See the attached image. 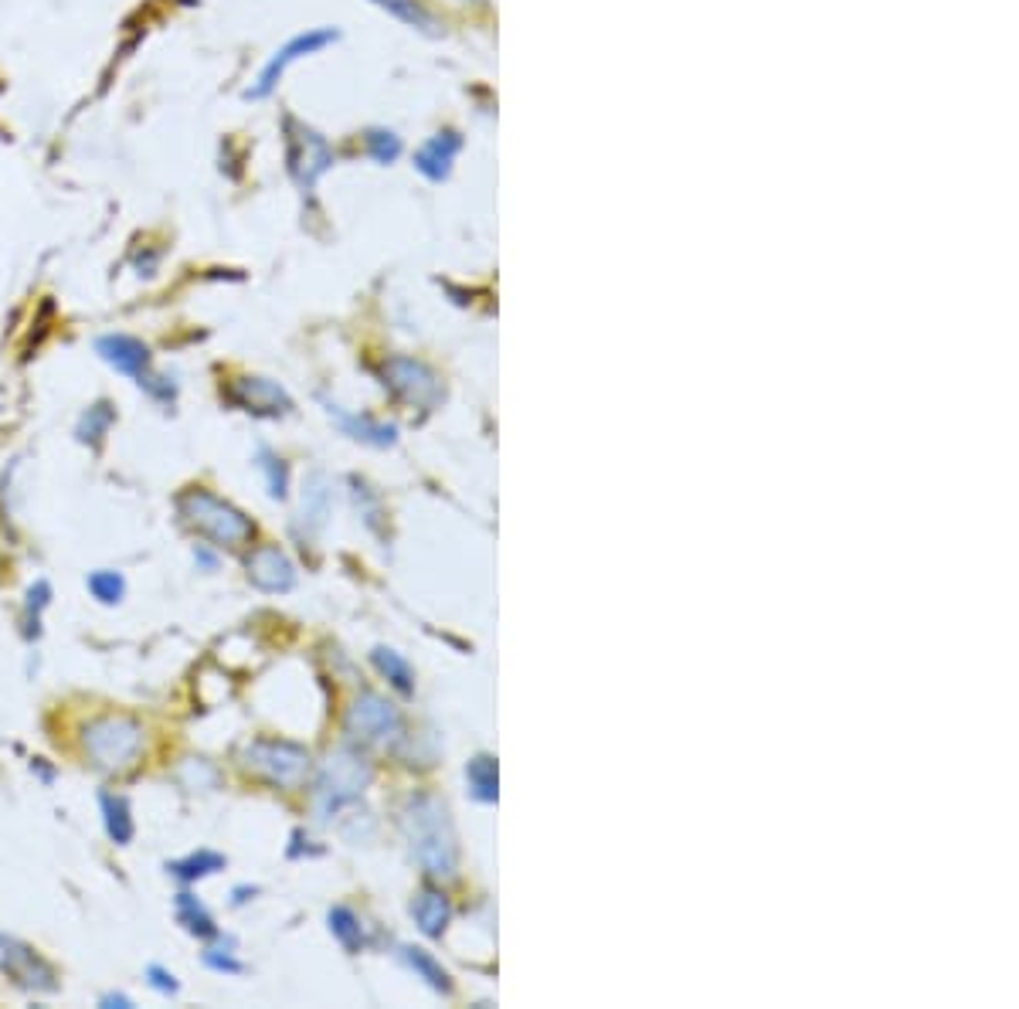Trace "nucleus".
<instances>
[{
  "instance_id": "obj_1",
  "label": "nucleus",
  "mask_w": 1019,
  "mask_h": 1009,
  "mask_svg": "<svg viewBox=\"0 0 1019 1009\" xmlns=\"http://www.w3.org/2000/svg\"><path fill=\"white\" fill-rule=\"evenodd\" d=\"M401 829L418 867L436 877L452 880L459 874V836L449 816V806L432 792H415L401 809Z\"/></svg>"
},
{
  "instance_id": "obj_2",
  "label": "nucleus",
  "mask_w": 1019,
  "mask_h": 1009,
  "mask_svg": "<svg viewBox=\"0 0 1019 1009\" xmlns=\"http://www.w3.org/2000/svg\"><path fill=\"white\" fill-rule=\"evenodd\" d=\"M79 745L92 768L105 775H126L143 758L146 727L130 714H99L82 724Z\"/></svg>"
},
{
  "instance_id": "obj_3",
  "label": "nucleus",
  "mask_w": 1019,
  "mask_h": 1009,
  "mask_svg": "<svg viewBox=\"0 0 1019 1009\" xmlns=\"http://www.w3.org/2000/svg\"><path fill=\"white\" fill-rule=\"evenodd\" d=\"M174 507H177V517L194 530V534L207 538L218 548H242V544H252L255 538L252 517L204 487H191L177 493Z\"/></svg>"
},
{
  "instance_id": "obj_4",
  "label": "nucleus",
  "mask_w": 1019,
  "mask_h": 1009,
  "mask_svg": "<svg viewBox=\"0 0 1019 1009\" xmlns=\"http://www.w3.org/2000/svg\"><path fill=\"white\" fill-rule=\"evenodd\" d=\"M374 768L357 748H340L324 762V772L316 778V813L319 819L337 816L344 806L357 803L364 788L370 785Z\"/></svg>"
},
{
  "instance_id": "obj_5",
  "label": "nucleus",
  "mask_w": 1019,
  "mask_h": 1009,
  "mask_svg": "<svg viewBox=\"0 0 1019 1009\" xmlns=\"http://www.w3.org/2000/svg\"><path fill=\"white\" fill-rule=\"evenodd\" d=\"M242 768L265 778L276 788H299L309 778L313 758L296 741H279V737H255L242 748Z\"/></svg>"
},
{
  "instance_id": "obj_6",
  "label": "nucleus",
  "mask_w": 1019,
  "mask_h": 1009,
  "mask_svg": "<svg viewBox=\"0 0 1019 1009\" xmlns=\"http://www.w3.org/2000/svg\"><path fill=\"white\" fill-rule=\"evenodd\" d=\"M344 734L354 748H391L405 737V717L388 697L364 690L347 707Z\"/></svg>"
},
{
  "instance_id": "obj_7",
  "label": "nucleus",
  "mask_w": 1019,
  "mask_h": 1009,
  "mask_svg": "<svg viewBox=\"0 0 1019 1009\" xmlns=\"http://www.w3.org/2000/svg\"><path fill=\"white\" fill-rule=\"evenodd\" d=\"M385 388L408 408H436L442 401V381L428 364L411 357H388L381 367Z\"/></svg>"
},
{
  "instance_id": "obj_8",
  "label": "nucleus",
  "mask_w": 1019,
  "mask_h": 1009,
  "mask_svg": "<svg viewBox=\"0 0 1019 1009\" xmlns=\"http://www.w3.org/2000/svg\"><path fill=\"white\" fill-rule=\"evenodd\" d=\"M334 164L330 143L299 120H286V167L299 187H313Z\"/></svg>"
},
{
  "instance_id": "obj_9",
  "label": "nucleus",
  "mask_w": 1019,
  "mask_h": 1009,
  "mask_svg": "<svg viewBox=\"0 0 1019 1009\" xmlns=\"http://www.w3.org/2000/svg\"><path fill=\"white\" fill-rule=\"evenodd\" d=\"M0 976H11L21 989H31V992H55L59 989V972L48 959L24 945L21 938L14 935H4L0 931Z\"/></svg>"
},
{
  "instance_id": "obj_10",
  "label": "nucleus",
  "mask_w": 1019,
  "mask_h": 1009,
  "mask_svg": "<svg viewBox=\"0 0 1019 1009\" xmlns=\"http://www.w3.org/2000/svg\"><path fill=\"white\" fill-rule=\"evenodd\" d=\"M225 398L255 418H279L293 411V398L286 395V388L269 378H235Z\"/></svg>"
},
{
  "instance_id": "obj_11",
  "label": "nucleus",
  "mask_w": 1019,
  "mask_h": 1009,
  "mask_svg": "<svg viewBox=\"0 0 1019 1009\" xmlns=\"http://www.w3.org/2000/svg\"><path fill=\"white\" fill-rule=\"evenodd\" d=\"M334 41H337V31H330V28H319V31H309V34L293 38L286 48H279L276 55L269 59V65L262 69L258 85H255V89H248V99H265V95H269V92L279 85V79L286 75V69H289L293 62H299V59L313 55V51L327 48V44H334Z\"/></svg>"
},
{
  "instance_id": "obj_12",
  "label": "nucleus",
  "mask_w": 1019,
  "mask_h": 1009,
  "mask_svg": "<svg viewBox=\"0 0 1019 1009\" xmlns=\"http://www.w3.org/2000/svg\"><path fill=\"white\" fill-rule=\"evenodd\" d=\"M245 571H248V581L258 589V592H269V595H279V592H293L296 589V564L289 561L286 551L265 544V548H255L245 561Z\"/></svg>"
},
{
  "instance_id": "obj_13",
  "label": "nucleus",
  "mask_w": 1019,
  "mask_h": 1009,
  "mask_svg": "<svg viewBox=\"0 0 1019 1009\" xmlns=\"http://www.w3.org/2000/svg\"><path fill=\"white\" fill-rule=\"evenodd\" d=\"M95 354L110 364L113 370L126 378H143L150 375V347L140 340V337H130V334H105V337H95Z\"/></svg>"
},
{
  "instance_id": "obj_14",
  "label": "nucleus",
  "mask_w": 1019,
  "mask_h": 1009,
  "mask_svg": "<svg viewBox=\"0 0 1019 1009\" xmlns=\"http://www.w3.org/2000/svg\"><path fill=\"white\" fill-rule=\"evenodd\" d=\"M327 415L340 425V432L364 442V446H374V449H388L398 442V429L388 421H378L370 415H357V411H344L340 405L327 401Z\"/></svg>"
},
{
  "instance_id": "obj_15",
  "label": "nucleus",
  "mask_w": 1019,
  "mask_h": 1009,
  "mask_svg": "<svg viewBox=\"0 0 1019 1009\" xmlns=\"http://www.w3.org/2000/svg\"><path fill=\"white\" fill-rule=\"evenodd\" d=\"M411 915H415V925H418L421 935H428V938H442V931H446L449 921H452V905H449L446 890H439V887H421V890L415 894V900H411Z\"/></svg>"
},
{
  "instance_id": "obj_16",
  "label": "nucleus",
  "mask_w": 1019,
  "mask_h": 1009,
  "mask_svg": "<svg viewBox=\"0 0 1019 1009\" xmlns=\"http://www.w3.org/2000/svg\"><path fill=\"white\" fill-rule=\"evenodd\" d=\"M330 517V487L324 472H313L303 487V507H299V523H306V538H316L327 527Z\"/></svg>"
},
{
  "instance_id": "obj_17",
  "label": "nucleus",
  "mask_w": 1019,
  "mask_h": 1009,
  "mask_svg": "<svg viewBox=\"0 0 1019 1009\" xmlns=\"http://www.w3.org/2000/svg\"><path fill=\"white\" fill-rule=\"evenodd\" d=\"M456 150H459V136H456V133H439V136H432V140H428V143L418 150L415 167H418L428 181H442V177L449 174V164H452Z\"/></svg>"
},
{
  "instance_id": "obj_18",
  "label": "nucleus",
  "mask_w": 1019,
  "mask_h": 1009,
  "mask_svg": "<svg viewBox=\"0 0 1019 1009\" xmlns=\"http://www.w3.org/2000/svg\"><path fill=\"white\" fill-rule=\"evenodd\" d=\"M401 955H405L408 969H411L418 979H425V986H432V989L442 992V996H452L456 982H452L449 969L436 959L432 951H425V948H418V945H408V948H401Z\"/></svg>"
},
{
  "instance_id": "obj_19",
  "label": "nucleus",
  "mask_w": 1019,
  "mask_h": 1009,
  "mask_svg": "<svg viewBox=\"0 0 1019 1009\" xmlns=\"http://www.w3.org/2000/svg\"><path fill=\"white\" fill-rule=\"evenodd\" d=\"M99 806H102V823H105V833H110L113 843L126 846L136 833V823H133V809L126 803V795H116V792H102L99 795Z\"/></svg>"
},
{
  "instance_id": "obj_20",
  "label": "nucleus",
  "mask_w": 1019,
  "mask_h": 1009,
  "mask_svg": "<svg viewBox=\"0 0 1019 1009\" xmlns=\"http://www.w3.org/2000/svg\"><path fill=\"white\" fill-rule=\"evenodd\" d=\"M466 782H469V792L476 803H497L500 795V768H497V758L493 755H476L469 765H466Z\"/></svg>"
},
{
  "instance_id": "obj_21",
  "label": "nucleus",
  "mask_w": 1019,
  "mask_h": 1009,
  "mask_svg": "<svg viewBox=\"0 0 1019 1009\" xmlns=\"http://www.w3.org/2000/svg\"><path fill=\"white\" fill-rule=\"evenodd\" d=\"M370 663H374V670H378L401 697H411L415 694V670H411V663L401 656V653H395V650H388V646H378L370 653Z\"/></svg>"
},
{
  "instance_id": "obj_22",
  "label": "nucleus",
  "mask_w": 1019,
  "mask_h": 1009,
  "mask_svg": "<svg viewBox=\"0 0 1019 1009\" xmlns=\"http://www.w3.org/2000/svg\"><path fill=\"white\" fill-rule=\"evenodd\" d=\"M225 864H228V860H225L222 854H214V849H194V854H187V857L167 864V870H171V877H177V880H184V884H194V880H201V877H211V874L225 870Z\"/></svg>"
},
{
  "instance_id": "obj_23",
  "label": "nucleus",
  "mask_w": 1019,
  "mask_h": 1009,
  "mask_svg": "<svg viewBox=\"0 0 1019 1009\" xmlns=\"http://www.w3.org/2000/svg\"><path fill=\"white\" fill-rule=\"evenodd\" d=\"M174 908H177V921L184 925L187 935H194V938H218L222 935L218 925H214V918L207 915V908L201 905L194 894H187V890L177 894Z\"/></svg>"
},
{
  "instance_id": "obj_24",
  "label": "nucleus",
  "mask_w": 1019,
  "mask_h": 1009,
  "mask_svg": "<svg viewBox=\"0 0 1019 1009\" xmlns=\"http://www.w3.org/2000/svg\"><path fill=\"white\" fill-rule=\"evenodd\" d=\"M113 421H116V408L110 405V401H95L89 411H82V418H79V429H75V436H79V442H89V446H99L105 436H110V429H113Z\"/></svg>"
},
{
  "instance_id": "obj_25",
  "label": "nucleus",
  "mask_w": 1019,
  "mask_h": 1009,
  "mask_svg": "<svg viewBox=\"0 0 1019 1009\" xmlns=\"http://www.w3.org/2000/svg\"><path fill=\"white\" fill-rule=\"evenodd\" d=\"M177 782L191 792H214L222 785L218 765H211L207 758H184L177 765Z\"/></svg>"
},
{
  "instance_id": "obj_26",
  "label": "nucleus",
  "mask_w": 1019,
  "mask_h": 1009,
  "mask_svg": "<svg viewBox=\"0 0 1019 1009\" xmlns=\"http://www.w3.org/2000/svg\"><path fill=\"white\" fill-rule=\"evenodd\" d=\"M327 921H330V931H334V938L347 948V951H360L364 948V925H360V918L350 911V908H330V915H327Z\"/></svg>"
},
{
  "instance_id": "obj_27",
  "label": "nucleus",
  "mask_w": 1019,
  "mask_h": 1009,
  "mask_svg": "<svg viewBox=\"0 0 1019 1009\" xmlns=\"http://www.w3.org/2000/svg\"><path fill=\"white\" fill-rule=\"evenodd\" d=\"M258 469L265 472L269 497L273 500H286L289 497V466H286V459H279L273 449H258Z\"/></svg>"
},
{
  "instance_id": "obj_28",
  "label": "nucleus",
  "mask_w": 1019,
  "mask_h": 1009,
  "mask_svg": "<svg viewBox=\"0 0 1019 1009\" xmlns=\"http://www.w3.org/2000/svg\"><path fill=\"white\" fill-rule=\"evenodd\" d=\"M89 592H92V599H99L102 605H116V602L126 595V578H123L120 571H110V568L92 571V574H89Z\"/></svg>"
},
{
  "instance_id": "obj_29",
  "label": "nucleus",
  "mask_w": 1019,
  "mask_h": 1009,
  "mask_svg": "<svg viewBox=\"0 0 1019 1009\" xmlns=\"http://www.w3.org/2000/svg\"><path fill=\"white\" fill-rule=\"evenodd\" d=\"M374 4H381L385 11H391L395 18L415 24V28H432V18H428L415 0H374Z\"/></svg>"
},
{
  "instance_id": "obj_30",
  "label": "nucleus",
  "mask_w": 1019,
  "mask_h": 1009,
  "mask_svg": "<svg viewBox=\"0 0 1019 1009\" xmlns=\"http://www.w3.org/2000/svg\"><path fill=\"white\" fill-rule=\"evenodd\" d=\"M367 150L374 153V161H381V164H391L395 156L401 153V143H398V136L395 133H381V130H370L367 133Z\"/></svg>"
},
{
  "instance_id": "obj_31",
  "label": "nucleus",
  "mask_w": 1019,
  "mask_h": 1009,
  "mask_svg": "<svg viewBox=\"0 0 1019 1009\" xmlns=\"http://www.w3.org/2000/svg\"><path fill=\"white\" fill-rule=\"evenodd\" d=\"M204 966H207V969H214V972H228V976L245 972V966L235 959L232 951H218V948H207V951H204Z\"/></svg>"
},
{
  "instance_id": "obj_32",
  "label": "nucleus",
  "mask_w": 1019,
  "mask_h": 1009,
  "mask_svg": "<svg viewBox=\"0 0 1019 1009\" xmlns=\"http://www.w3.org/2000/svg\"><path fill=\"white\" fill-rule=\"evenodd\" d=\"M143 391H150V398H156V401H174L177 398V388L167 381V378H156V375H143L140 381H136Z\"/></svg>"
},
{
  "instance_id": "obj_33",
  "label": "nucleus",
  "mask_w": 1019,
  "mask_h": 1009,
  "mask_svg": "<svg viewBox=\"0 0 1019 1009\" xmlns=\"http://www.w3.org/2000/svg\"><path fill=\"white\" fill-rule=\"evenodd\" d=\"M146 979H150V986L156 989V992H164V996H177V979H174V972H167L164 966H150L146 969Z\"/></svg>"
},
{
  "instance_id": "obj_34",
  "label": "nucleus",
  "mask_w": 1019,
  "mask_h": 1009,
  "mask_svg": "<svg viewBox=\"0 0 1019 1009\" xmlns=\"http://www.w3.org/2000/svg\"><path fill=\"white\" fill-rule=\"evenodd\" d=\"M102 1006H133L130 996H102Z\"/></svg>"
}]
</instances>
